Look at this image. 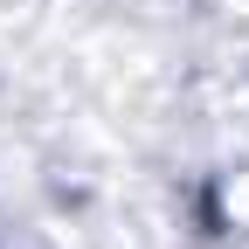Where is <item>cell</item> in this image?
I'll list each match as a JSON object with an SVG mask.
<instances>
[{
	"mask_svg": "<svg viewBox=\"0 0 249 249\" xmlns=\"http://www.w3.org/2000/svg\"><path fill=\"white\" fill-rule=\"evenodd\" d=\"M208 214H214V229L249 242V152H235V160L208 180Z\"/></svg>",
	"mask_w": 249,
	"mask_h": 249,
	"instance_id": "1",
	"label": "cell"
}]
</instances>
